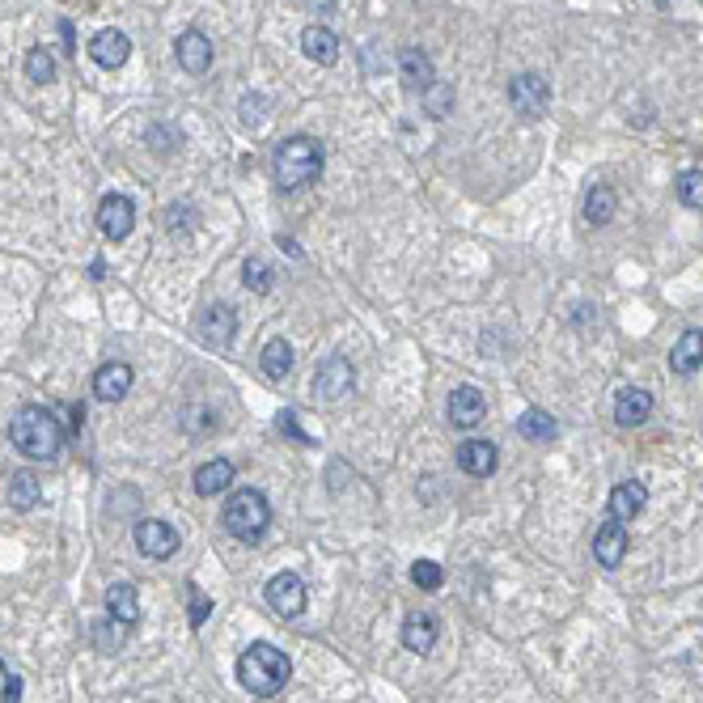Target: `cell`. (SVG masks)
I'll return each mask as SVG.
<instances>
[{
	"label": "cell",
	"mask_w": 703,
	"mask_h": 703,
	"mask_svg": "<svg viewBox=\"0 0 703 703\" xmlns=\"http://www.w3.org/2000/svg\"><path fill=\"white\" fill-rule=\"evenodd\" d=\"M288 674H293V661H288L276 644H267V640H255L246 648V653L238 657V682L250 691V695H259V699H272L284 691V682Z\"/></svg>",
	"instance_id": "obj_2"
},
{
	"label": "cell",
	"mask_w": 703,
	"mask_h": 703,
	"mask_svg": "<svg viewBox=\"0 0 703 703\" xmlns=\"http://www.w3.org/2000/svg\"><path fill=\"white\" fill-rule=\"evenodd\" d=\"M615 208H619L615 187H610V183L589 187V195H585V221H589L593 229H602V225L615 221Z\"/></svg>",
	"instance_id": "obj_24"
},
{
	"label": "cell",
	"mask_w": 703,
	"mask_h": 703,
	"mask_svg": "<svg viewBox=\"0 0 703 703\" xmlns=\"http://www.w3.org/2000/svg\"><path fill=\"white\" fill-rule=\"evenodd\" d=\"M280 432H288V437L301 441V445H310V437H305V432H301V424H297L293 411H284V416H280Z\"/></svg>",
	"instance_id": "obj_39"
},
{
	"label": "cell",
	"mask_w": 703,
	"mask_h": 703,
	"mask_svg": "<svg viewBox=\"0 0 703 703\" xmlns=\"http://www.w3.org/2000/svg\"><path fill=\"white\" fill-rule=\"evenodd\" d=\"M174 56L178 64H183V72H191V77H204V72L212 68V43L204 30H183L174 43Z\"/></svg>",
	"instance_id": "obj_11"
},
{
	"label": "cell",
	"mask_w": 703,
	"mask_h": 703,
	"mask_svg": "<svg viewBox=\"0 0 703 703\" xmlns=\"http://www.w3.org/2000/svg\"><path fill=\"white\" fill-rule=\"evenodd\" d=\"M60 39H64V47H68V51H77V39H72V22H68V17L60 22Z\"/></svg>",
	"instance_id": "obj_41"
},
{
	"label": "cell",
	"mask_w": 703,
	"mask_h": 703,
	"mask_svg": "<svg viewBox=\"0 0 703 703\" xmlns=\"http://www.w3.org/2000/svg\"><path fill=\"white\" fill-rule=\"evenodd\" d=\"M178 543H183V538H178V530L166 526V521H157V517L136 521V551L149 555V560H170Z\"/></svg>",
	"instance_id": "obj_8"
},
{
	"label": "cell",
	"mask_w": 703,
	"mask_h": 703,
	"mask_svg": "<svg viewBox=\"0 0 703 703\" xmlns=\"http://www.w3.org/2000/svg\"><path fill=\"white\" fill-rule=\"evenodd\" d=\"M509 106L521 119H543L551 106V81L543 72H517L509 81Z\"/></svg>",
	"instance_id": "obj_5"
},
{
	"label": "cell",
	"mask_w": 703,
	"mask_h": 703,
	"mask_svg": "<svg viewBox=\"0 0 703 703\" xmlns=\"http://www.w3.org/2000/svg\"><path fill=\"white\" fill-rule=\"evenodd\" d=\"M9 437L17 445V454H26L34 462H51L60 454V445H64V428L56 420V411H47V407H22L13 416L9 424Z\"/></svg>",
	"instance_id": "obj_1"
},
{
	"label": "cell",
	"mask_w": 703,
	"mask_h": 703,
	"mask_svg": "<svg viewBox=\"0 0 703 703\" xmlns=\"http://www.w3.org/2000/svg\"><path fill=\"white\" fill-rule=\"evenodd\" d=\"M26 77H30L34 85L56 81V60H51V51H47V47H34L30 56H26Z\"/></svg>",
	"instance_id": "obj_30"
},
{
	"label": "cell",
	"mask_w": 703,
	"mask_h": 703,
	"mask_svg": "<svg viewBox=\"0 0 703 703\" xmlns=\"http://www.w3.org/2000/svg\"><path fill=\"white\" fill-rule=\"evenodd\" d=\"M225 530L238 538V543H259V538L267 534V526H272V504H267L263 492L255 488H242V492H233L225 500Z\"/></svg>",
	"instance_id": "obj_4"
},
{
	"label": "cell",
	"mask_w": 703,
	"mask_h": 703,
	"mask_svg": "<svg viewBox=\"0 0 703 703\" xmlns=\"http://www.w3.org/2000/svg\"><path fill=\"white\" fill-rule=\"evenodd\" d=\"M166 216H170V221H166V225H170V233H178V229H191V216H195V208H191V204H174Z\"/></svg>",
	"instance_id": "obj_37"
},
{
	"label": "cell",
	"mask_w": 703,
	"mask_h": 703,
	"mask_svg": "<svg viewBox=\"0 0 703 703\" xmlns=\"http://www.w3.org/2000/svg\"><path fill=\"white\" fill-rule=\"evenodd\" d=\"M119 640H123V632H111V619H98L94 623V644L98 648H119Z\"/></svg>",
	"instance_id": "obj_36"
},
{
	"label": "cell",
	"mask_w": 703,
	"mask_h": 703,
	"mask_svg": "<svg viewBox=\"0 0 703 703\" xmlns=\"http://www.w3.org/2000/svg\"><path fill=\"white\" fill-rule=\"evenodd\" d=\"M496 462H500V449L492 441H462L458 445V466L471 479H488L496 475Z\"/></svg>",
	"instance_id": "obj_13"
},
{
	"label": "cell",
	"mask_w": 703,
	"mask_h": 703,
	"mask_svg": "<svg viewBox=\"0 0 703 703\" xmlns=\"http://www.w3.org/2000/svg\"><path fill=\"white\" fill-rule=\"evenodd\" d=\"M648 416H653V394L640 390V386H623L619 399H615V420L623 428H640Z\"/></svg>",
	"instance_id": "obj_15"
},
{
	"label": "cell",
	"mask_w": 703,
	"mask_h": 703,
	"mask_svg": "<svg viewBox=\"0 0 703 703\" xmlns=\"http://www.w3.org/2000/svg\"><path fill=\"white\" fill-rule=\"evenodd\" d=\"M301 5L310 9V13H331V9H335V0H301Z\"/></svg>",
	"instance_id": "obj_40"
},
{
	"label": "cell",
	"mask_w": 703,
	"mask_h": 703,
	"mask_svg": "<svg viewBox=\"0 0 703 703\" xmlns=\"http://www.w3.org/2000/svg\"><path fill=\"white\" fill-rule=\"evenodd\" d=\"M420 98H424V106H428V115H432V119H445V111H449V106H454V89L432 81Z\"/></svg>",
	"instance_id": "obj_32"
},
{
	"label": "cell",
	"mask_w": 703,
	"mask_h": 703,
	"mask_svg": "<svg viewBox=\"0 0 703 703\" xmlns=\"http://www.w3.org/2000/svg\"><path fill=\"white\" fill-rule=\"evenodd\" d=\"M699 365H703V331L691 327V331L678 335V344H674V352H670V369H674L678 377H691Z\"/></svg>",
	"instance_id": "obj_21"
},
{
	"label": "cell",
	"mask_w": 703,
	"mask_h": 703,
	"mask_svg": "<svg viewBox=\"0 0 703 703\" xmlns=\"http://www.w3.org/2000/svg\"><path fill=\"white\" fill-rule=\"evenodd\" d=\"M98 229L111 242H123L136 229V204L128 200V195H119V191L115 195H102V204H98Z\"/></svg>",
	"instance_id": "obj_9"
},
{
	"label": "cell",
	"mask_w": 703,
	"mask_h": 703,
	"mask_svg": "<svg viewBox=\"0 0 703 703\" xmlns=\"http://www.w3.org/2000/svg\"><path fill=\"white\" fill-rule=\"evenodd\" d=\"M208 615H212V602L204 598L200 589H191V627H200Z\"/></svg>",
	"instance_id": "obj_38"
},
{
	"label": "cell",
	"mask_w": 703,
	"mask_h": 703,
	"mask_svg": "<svg viewBox=\"0 0 703 703\" xmlns=\"http://www.w3.org/2000/svg\"><path fill=\"white\" fill-rule=\"evenodd\" d=\"M106 610H111V619L119 627H136L140 623V602H136V585L128 581H119L106 589Z\"/></svg>",
	"instance_id": "obj_22"
},
{
	"label": "cell",
	"mask_w": 703,
	"mask_h": 703,
	"mask_svg": "<svg viewBox=\"0 0 703 703\" xmlns=\"http://www.w3.org/2000/svg\"><path fill=\"white\" fill-rule=\"evenodd\" d=\"M399 77L403 85L411 89V94H424V89L437 81V72H432V60H428V51L420 47H403V56H399Z\"/></svg>",
	"instance_id": "obj_17"
},
{
	"label": "cell",
	"mask_w": 703,
	"mask_h": 703,
	"mask_svg": "<svg viewBox=\"0 0 703 703\" xmlns=\"http://www.w3.org/2000/svg\"><path fill=\"white\" fill-rule=\"evenodd\" d=\"M352 386H356L352 360H348V356H327V360H322V365L314 369L310 394H314V403H339Z\"/></svg>",
	"instance_id": "obj_6"
},
{
	"label": "cell",
	"mask_w": 703,
	"mask_h": 703,
	"mask_svg": "<svg viewBox=\"0 0 703 703\" xmlns=\"http://www.w3.org/2000/svg\"><path fill=\"white\" fill-rule=\"evenodd\" d=\"M301 51H305V56H310L314 64L331 68V64L339 60V39H335V30H327V26H305V30H301Z\"/></svg>",
	"instance_id": "obj_20"
},
{
	"label": "cell",
	"mask_w": 703,
	"mask_h": 703,
	"mask_svg": "<svg viewBox=\"0 0 703 703\" xmlns=\"http://www.w3.org/2000/svg\"><path fill=\"white\" fill-rule=\"evenodd\" d=\"M191 483H195V492H200V496H221V492H229V483H233V462L212 458L204 466H195Z\"/></svg>",
	"instance_id": "obj_23"
},
{
	"label": "cell",
	"mask_w": 703,
	"mask_h": 703,
	"mask_svg": "<svg viewBox=\"0 0 703 703\" xmlns=\"http://www.w3.org/2000/svg\"><path fill=\"white\" fill-rule=\"evenodd\" d=\"M263 94H246L242 98V123H246V128H259V123H263Z\"/></svg>",
	"instance_id": "obj_35"
},
{
	"label": "cell",
	"mask_w": 703,
	"mask_h": 703,
	"mask_svg": "<svg viewBox=\"0 0 703 703\" xmlns=\"http://www.w3.org/2000/svg\"><path fill=\"white\" fill-rule=\"evenodd\" d=\"M644 504H648V488L636 483V479H627V483H619V488L610 492L606 509H610V521H632V517L644 513Z\"/></svg>",
	"instance_id": "obj_16"
},
{
	"label": "cell",
	"mask_w": 703,
	"mask_h": 703,
	"mask_svg": "<svg viewBox=\"0 0 703 703\" xmlns=\"http://www.w3.org/2000/svg\"><path fill=\"white\" fill-rule=\"evenodd\" d=\"M411 581H416L424 593H437L441 581H445V572H441V564H432V560H416V564H411Z\"/></svg>",
	"instance_id": "obj_33"
},
{
	"label": "cell",
	"mask_w": 703,
	"mask_h": 703,
	"mask_svg": "<svg viewBox=\"0 0 703 703\" xmlns=\"http://www.w3.org/2000/svg\"><path fill=\"white\" fill-rule=\"evenodd\" d=\"M242 280H246V288H255V293H272V284H276L272 267H267V259H259V255H250L242 263Z\"/></svg>",
	"instance_id": "obj_29"
},
{
	"label": "cell",
	"mask_w": 703,
	"mask_h": 703,
	"mask_svg": "<svg viewBox=\"0 0 703 703\" xmlns=\"http://www.w3.org/2000/svg\"><path fill=\"white\" fill-rule=\"evenodd\" d=\"M267 606H272L280 619L305 615V581L297 572H276L272 581H267Z\"/></svg>",
	"instance_id": "obj_7"
},
{
	"label": "cell",
	"mask_w": 703,
	"mask_h": 703,
	"mask_svg": "<svg viewBox=\"0 0 703 703\" xmlns=\"http://www.w3.org/2000/svg\"><path fill=\"white\" fill-rule=\"evenodd\" d=\"M132 390V365L128 360H106V365L94 373V399L98 403H119L128 399Z\"/></svg>",
	"instance_id": "obj_10"
},
{
	"label": "cell",
	"mask_w": 703,
	"mask_h": 703,
	"mask_svg": "<svg viewBox=\"0 0 703 703\" xmlns=\"http://www.w3.org/2000/svg\"><path fill=\"white\" fill-rule=\"evenodd\" d=\"M0 703H22V678L0 661Z\"/></svg>",
	"instance_id": "obj_34"
},
{
	"label": "cell",
	"mask_w": 703,
	"mask_h": 703,
	"mask_svg": "<svg viewBox=\"0 0 703 703\" xmlns=\"http://www.w3.org/2000/svg\"><path fill=\"white\" fill-rule=\"evenodd\" d=\"M9 500H13V509H34L39 504V479H34L30 471H22V475H13V483H9Z\"/></svg>",
	"instance_id": "obj_28"
},
{
	"label": "cell",
	"mask_w": 703,
	"mask_h": 703,
	"mask_svg": "<svg viewBox=\"0 0 703 703\" xmlns=\"http://www.w3.org/2000/svg\"><path fill=\"white\" fill-rule=\"evenodd\" d=\"M233 331H238V318H233L229 305H212V310L200 318V339L208 348H229Z\"/></svg>",
	"instance_id": "obj_19"
},
{
	"label": "cell",
	"mask_w": 703,
	"mask_h": 703,
	"mask_svg": "<svg viewBox=\"0 0 703 703\" xmlns=\"http://www.w3.org/2000/svg\"><path fill=\"white\" fill-rule=\"evenodd\" d=\"M437 644V619L432 615H407L403 623V648L407 653H432Z\"/></svg>",
	"instance_id": "obj_25"
},
{
	"label": "cell",
	"mask_w": 703,
	"mask_h": 703,
	"mask_svg": "<svg viewBox=\"0 0 703 703\" xmlns=\"http://www.w3.org/2000/svg\"><path fill=\"white\" fill-rule=\"evenodd\" d=\"M678 200L703 212V170H687V174H678Z\"/></svg>",
	"instance_id": "obj_31"
},
{
	"label": "cell",
	"mask_w": 703,
	"mask_h": 703,
	"mask_svg": "<svg viewBox=\"0 0 703 703\" xmlns=\"http://www.w3.org/2000/svg\"><path fill=\"white\" fill-rule=\"evenodd\" d=\"M593 555H598L602 568H619L623 555H627V530L623 521H606V526L593 534Z\"/></svg>",
	"instance_id": "obj_18"
},
{
	"label": "cell",
	"mask_w": 703,
	"mask_h": 703,
	"mask_svg": "<svg viewBox=\"0 0 703 703\" xmlns=\"http://www.w3.org/2000/svg\"><path fill=\"white\" fill-rule=\"evenodd\" d=\"M517 432H521V437H526V441L543 445V441H555V432H560V424H555V416H547L543 407H530V411H521Z\"/></svg>",
	"instance_id": "obj_26"
},
{
	"label": "cell",
	"mask_w": 703,
	"mask_h": 703,
	"mask_svg": "<svg viewBox=\"0 0 703 703\" xmlns=\"http://www.w3.org/2000/svg\"><path fill=\"white\" fill-rule=\"evenodd\" d=\"M89 56H94V64H102V68H119L132 56V39L123 30H98L94 43H89Z\"/></svg>",
	"instance_id": "obj_14"
},
{
	"label": "cell",
	"mask_w": 703,
	"mask_h": 703,
	"mask_svg": "<svg viewBox=\"0 0 703 703\" xmlns=\"http://www.w3.org/2000/svg\"><path fill=\"white\" fill-rule=\"evenodd\" d=\"M488 416V399H483L479 386H458L449 394V424L454 428H475Z\"/></svg>",
	"instance_id": "obj_12"
},
{
	"label": "cell",
	"mask_w": 703,
	"mask_h": 703,
	"mask_svg": "<svg viewBox=\"0 0 703 703\" xmlns=\"http://www.w3.org/2000/svg\"><path fill=\"white\" fill-rule=\"evenodd\" d=\"M263 373L272 377V382H284V377L293 373V348H288L284 339H272V344L263 348Z\"/></svg>",
	"instance_id": "obj_27"
},
{
	"label": "cell",
	"mask_w": 703,
	"mask_h": 703,
	"mask_svg": "<svg viewBox=\"0 0 703 703\" xmlns=\"http://www.w3.org/2000/svg\"><path fill=\"white\" fill-rule=\"evenodd\" d=\"M322 161L327 157H322V144L314 136H288L276 144L272 174H276L280 191H301L322 174Z\"/></svg>",
	"instance_id": "obj_3"
}]
</instances>
